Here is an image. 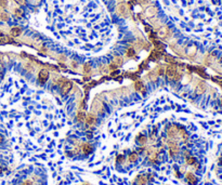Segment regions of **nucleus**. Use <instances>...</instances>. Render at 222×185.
Listing matches in <instances>:
<instances>
[{
  "label": "nucleus",
  "mask_w": 222,
  "mask_h": 185,
  "mask_svg": "<svg viewBox=\"0 0 222 185\" xmlns=\"http://www.w3.org/2000/svg\"><path fill=\"white\" fill-rule=\"evenodd\" d=\"M117 11L121 16H126L127 15V5L125 3H120L117 8Z\"/></svg>",
  "instance_id": "6"
},
{
  "label": "nucleus",
  "mask_w": 222,
  "mask_h": 185,
  "mask_svg": "<svg viewBox=\"0 0 222 185\" xmlns=\"http://www.w3.org/2000/svg\"><path fill=\"white\" fill-rule=\"evenodd\" d=\"M86 185H88V184H86Z\"/></svg>",
  "instance_id": "19"
},
{
  "label": "nucleus",
  "mask_w": 222,
  "mask_h": 185,
  "mask_svg": "<svg viewBox=\"0 0 222 185\" xmlns=\"http://www.w3.org/2000/svg\"><path fill=\"white\" fill-rule=\"evenodd\" d=\"M134 55V51H133V49H128L127 50V56H129V58H132Z\"/></svg>",
  "instance_id": "13"
},
{
  "label": "nucleus",
  "mask_w": 222,
  "mask_h": 185,
  "mask_svg": "<svg viewBox=\"0 0 222 185\" xmlns=\"http://www.w3.org/2000/svg\"><path fill=\"white\" fill-rule=\"evenodd\" d=\"M94 152V144L90 138H71L65 150V155L72 159H81L89 157Z\"/></svg>",
  "instance_id": "1"
},
{
  "label": "nucleus",
  "mask_w": 222,
  "mask_h": 185,
  "mask_svg": "<svg viewBox=\"0 0 222 185\" xmlns=\"http://www.w3.org/2000/svg\"><path fill=\"white\" fill-rule=\"evenodd\" d=\"M11 185H47V174L40 167H28L14 177Z\"/></svg>",
  "instance_id": "2"
},
{
  "label": "nucleus",
  "mask_w": 222,
  "mask_h": 185,
  "mask_svg": "<svg viewBox=\"0 0 222 185\" xmlns=\"http://www.w3.org/2000/svg\"><path fill=\"white\" fill-rule=\"evenodd\" d=\"M14 1H15L17 4H20V5H25V4H26V1H25V0H14Z\"/></svg>",
  "instance_id": "15"
},
{
  "label": "nucleus",
  "mask_w": 222,
  "mask_h": 185,
  "mask_svg": "<svg viewBox=\"0 0 222 185\" xmlns=\"http://www.w3.org/2000/svg\"><path fill=\"white\" fill-rule=\"evenodd\" d=\"M166 74H167V77L169 78V79H171V78H174L175 77V75L177 74V72H176V69L174 68V67H168L167 68V72H166Z\"/></svg>",
  "instance_id": "7"
},
{
  "label": "nucleus",
  "mask_w": 222,
  "mask_h": 185,
  "mask_svg": "<svg viewBox=\"0 0 222 185\" xmlns=\"http://www.w3.org/2000/svg\"><path fill=\"white\" fill-rule=\"evenodd\" d=\"M72 89V82L71 81H64L61 86V92L62 94H67Z\"/></svg>",
  "instance_id": "4"
},
{
  "label": "nucleus",
  "mask_w": 222,
  "mask_h": 185,
  "mask_svg": "<svg viewBox=\"0 0 222 185\" xmlns=\"http://www.w3.org/2000/svg\"><path fill=\"white\" fill-rule=\"evenodd\" d=\"M154 13H155V9H154L153 7H152V8H149V9H147V11H146V14L149 15V16H152Z\"/></svg>",
  "instance_id": "12"
},
{
  "label": "nucleus",
  "mask_w": 222,
  "mask_h": 185,
  "mask_svg": "<svg viewBox=\"0 0 222 185\" xmlns=\"http://www.w3.org/2000/svg\"><path fill=\"white\" fill-rule=\"evenodd\" d=\"M135 88H137V90H138L139 92H141V93H143V92L145 91V90H144V87H143V84L141 83V82H137V83H135Z\"/></svg>",
  "instance_id": "9"
},
{
  "label": "nucleus",
  "mask_w": 222,
  "mask_h": 185,
  "mask_svg": "<svg viewBox=\"0 0 222 185\" xmlns=\"http://www.w3.org/2000/svg\"><path fill=\"white\" fill-rule=\"evenodd\" d=\"M154 182V175L151 172H142L138 174L132 182V185H152Z\"/></svg>",
  "instance_id": "3"
},
{
  "label": "nucleus",
  "mask_w": 222,
  "mask_h": 185,
  "mask_svg": "<svg viewBox=\"0 0 222 185\" xmlns=\"http://www.w3.org/2000/svg\"><path fill=\"white\" fill-rule=\"evenodd\" d=\"M22 33V29L20 27H13L11 29V35L13 36V37H17V36H20Z\"/></svg>",
  "instance_id": "8"
},
{
  "label": "nucleus",
  "mask_w": 222,
  "mask_h": 185,
  "mask_svg": "<svg viewBox=\"0 0 222 185\" xmlns=\"http://www.w3.org/2000/svg\"><path fill=\"white\" fill-rule=\"evenodd\" d=\"M114 62H115V63H116V64H120V63H121V62H122V61H121V59H120V58H115V60H114Z\"/></svg>",
  "instance_id": "17"
},
{
  "label": "nucleus",
  "mask_w": 222,
  "mask_h": 185,
  "mask_svg": "<svg viewBox=\"0 0 222 185\" xmlns=\"http://www.w3.org/2000/svg\"><path fill=\"white\" fill-rule=\"evenodd\" d=\"M167 34H168V29L166 28V27H164V28H162L159 30V36L160 37H166L167 36Z\"/></svg>",
  "instance_id": "10"
},
{
  "label": "nucleus",
  "mask_w": 222,
  "mask_h": 185,
  "mask_svg": "<svg viewBox=\"0 0 222 185\" xmlns=\"http://www.w3.org/2000/svg\"><path fill=\"white\" fill-rule=\"evenodd\" d=\"M0 18H1L2 21H7L8 20V14L7 13H1L0 14Z\"/></svg>",
  "instance_id": "14"
},
{
  "label": "nucleus",
  "mask_w": 222,
  "mask_h": 185,
  "mask_svg": "<svg viewBox=\"0 0 222 185\" xmlns=\"http://www.w3.org/2000/svg\"><path fill=\"white\" fill-rule=\"evenodd\" d=\"M14 14L17 16V17H22L23 16V11L21 9H15L14 10Z\"/></svg>",
  "instance_id": "11"
},
{
  "label": "nucleus",
  "mask_w": 222,
  "mask_h": 185,
  "mask_svg": "<svg viewBox=\"0 0 222 185\" xmlns=\"http://www.w3.org/2000/svg\"><path fill=\"white\" fill-rule=\"evenodd\" d=\"M48 78H49V73H48L47 70H45V69L40 70L39 75H38V80H39V82H40V83H45L47 80H48Z\"/></svg>",
  "instance_id": "5"
},
{
  "label": "nucleus",
  "mask_w": 222,
  "mask_h": 185,
  "mask_svg": "<svg viewBox=\"0 0 222 185\" xmlns=\"http://www.w3.org/2000/svg\"><path fill=\"white\" fill-rule=\"evenodd\" d=\"M141 1H142V2H146V1H147V0H141Z\"/></svg>",
  "instance_id": "18"
},
{
  "label": "nucleus",
  "mask_w": 222,
  "mask_h": 185,
  "mask_svg": "<svg viewBox=\"0 0 222 185\" xmlns=\"http://www.w3.org/2000/svg\"><path fill=\"white\" fill-rule=\"evenodd\" d=\"M0 5L1 7H5L7 5V0H0Z\"/></svg>",
  "instance_id": "16"
}]
</instances>
